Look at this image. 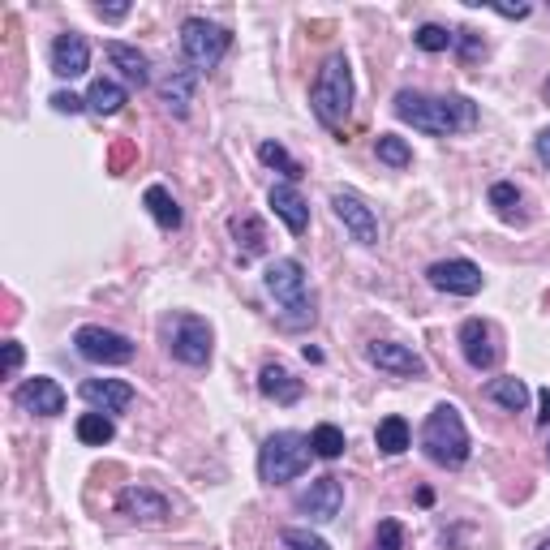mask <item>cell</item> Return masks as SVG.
Listing matches in <instances>:
<instances>
[{
    "label": "cell",
    "instance_id": "1",
    "mask_svg": "<svg viewBox=\"0 0 550 550\" xmlns=\"http://www.w3.org/2000/svg\"><path fill=\"white\" fill-rule=\"evenodd\" d=\"M396 117L409 121L413 129L434 138H447V134H469L477 129V104L469 95H422V91H396L392 99Z\"/></svg>",
    "mask_w": 550,
    "mask_h": 550
},
{
    "label": "cell",
    "instance_id": "2",
    "mask_svg": "<svg viewBox=\"0 0 550 550\" xmlns=\"http://www.w3.org/2000/svg\"><path fill=\"white\" fill-rule=\"evenodd\" d=\"M267 293L275 297V306H280V327L284 331H306L314 327V301L306 293V267L297 263V258H275L263 275Z\"/></svg>",
    "mask_w": 550,
    "mask_h": 550
},
{
    "label": "cell",
    "instance_id": "3",
    "mask_svg": "<svg viewBox=\"0 0 550 550\" xmlns=\"http://www.w3.org/2000/svg\"><path fill=\"white\" fill-rule=\"evenodd\" d=\"M310 108H314L318 125H327V129H340L344 121H349V112H353V65H349V56L344 52H331L323 61V69H318V78L310 86Z\"/></svg>",
    "mask_w": 550,
    "mask_h": 550
},
{
    "label": "cell",
    "instance_id": "4",
    "mask_svg": "<svg viewBox=\"0 0 550 550\" xmlns=\"http://www.w3.org/2000/svg\"><path fill=\"white\" fill-rule=\"evenodd\" d=\"M422 452L434 460V465H443V469H460L469 460V426H465V417H460L456 404H434L430 417H426V426H422Z\"/></svg>",
    "mask_w": 550,
    "mask_h": 550
},
{
    "label": "cell",
    "instance_id": "5",
    "mask_svg": "<svg viewBox=\"0 0 550 550\" xmlns=\"http://www.w3.org/2000/svg\"><path fill=\"white\" fill-rule=\"evenodd\" d=\"M310 460H314V447H310L306 434L280 430V434H271L263 443V452H258V477H263L267 486H284V482H293V477L306 473Z\"/></svg>",
    "mask_w": 550,
    "mask_h": 550
},
{
    "label": "cell",
    "instance_id": "6",
    "mask_svg": "<svg viewBox=\"0 0 550 550\" xmlns=\"http://www.w3.org/2000/svg\"><path fill=\"white\" fill-rule=\"evenodd\" d=\"M164 344H168V353L181 361V366H190V370H202L211 361V327L202 323L198 314H172L164 318Z\"/></svg>",
    "mask_w": 550,
    "mask_h": 550
},
{
    "label": "cell",
    "instance_id": "7",
    "mask_svg": "<svg viewBox=\"0 0 550 550\" xmlns=\"http://www.w3.org/2000/svg\"><path fill=\"white\" fill-rule=\"evenodd\" d=\"M233 48V35L224 31V26H215L207 18H185L181 22V56L185 65L198 69V74H207L224 61V52Z\"/></svg>",
    "mask_w": 550,
    "mask_h": 550
},
{
    "label": "cell",
    "instance_id": "8",
    "mask_svg": "<svg viewBox=\"0 0 550 550\" xmlns=\"http://www.w3.org/2000/svg\"><path fill=\"white\" fill-rule=\"evenodd\" d=\"M74 349L82 361H91V366H129L134 361V340L121 336V331H108V327H95L86 323L74 331Z\"/></svg>",
    "mask_w": 550,
    "mask_h": 550
},
{
    "label": "cell",
    "instance_id": "9",
    "mask_svg": "<svg viewBox=\"0 0 550 550\" xmlns=\"http://www.w3.org/2000/svg\"><path fill=\"white\" fill-rule=\"evenodd\" d=\"M426 280L439 288V293H452V297H477L482 293V267L469 263V258H447V263H430L426 267Z\"/></svg>",
    "mask_w": 550,
    "mask_h": 550
},
{
    "label": "cell",
    "instance_id": "10",
    "mask_svg": "<svg viewBox=\"0 0 550 550\" xmlns=\"http://www.w3.org/2000/svg\"><path fill=\"white\" fill-rule=\"evenodd\" d=\"M340 508H344V486H340V477H331V473L314 477V482L297 495V512L310 516L314 525H327V520H336Z\"/></svg>",
    "mask_w": 550,
    "mask_h": 550
},
{
    "label": "cell",
    "instance_id": "11",
    "mask_svg": "<svg viewBox=\"0 0 550 550\" xmlns=\"http://www.w3.org/2000/svg\"><path fill=\"white\" fill-rule=\"evenodd\" d=\"M331 211H336V220L353 233L357 245H379V215L361 202V194L336 190V194H331Z\"/></svg>",
    "mask_w": 550,
    "mask_h": 550
},
{
    "label": "cell",
    "instance_id": "12",
    "mask_svg": "<svg viewBox=\"0 0 550 550\" xmlns=\"http://www.w3.org/2000/svg\"><path fill=\"white\" fill-rule=\"evenodd\" d=\"M366 361L387 374H396V379H426V361L417 357L409 344H396V340H370Z\"/></svg>",
    "mask_w": 550,
    "mask_h": 550
},
{
    "label": "cell",
    "instance_id": "13",
    "mask_svg": "<svg viewBox=\"0 0 550 550\" xmlns=\"http://www.w3.org/2000/svg\"><path fill=\"white\" fill-rule=\"evenodd\" d=\"M117 508H121V516L138 520V525H168V516H172L168 499L151 486H125L117 495Z\"/></svg>",
    "mask_w": 550,
    "mask_h": 550
},
{
    "label": "cell",
    "instance_id": "14",
    "mask_svg": "<svg viewBox=\"0 0 550 550\" xmlns=\"http://www.w3.org/2000/svg\"><path fill=\"white\" fill-rule=\"evenodd\" d=\"M13 404L26 409V413H35V417H56V413H65V392H61V383L56 379L35 374V379H26L18 392H13Z\"/></svg>",
    "mask_w": 550,
    "mask_h": 550
},
{
    "label": "cell",
    "instance_id": "15",
    "mask_svg": "<svg viewBox=\"0 0 550 550\" xmlns=\"http://www.w3.org/2000/svg\"><path fill=\"white\" fill-rule=\"evenodd\" d=\"M460 353L473 370H495L499 349H495V331H490L482 318H465L460 323Z\"/></svg>",
    "mask_w": 550,
    "mask_h": 550
},
{
    "label": "cell",
    "instance_id": "16",
    "mask_svg": "<svg viewBox=\"0 0 550 550\" xmlns=\"http://www.w3.org/2000/svg\"><path fill=\"white\" fill-rule=\"evenodd\" d=\"M91 69V43H86L78 31L56 35L52 43V74L56 78H82Z\"/></svg>",
    "mask_w": 550,
    "mask_h": 550
},
{
    "label": "cell",
    "instance_id": "17",
    "mask_svg": "<svg viewBox=\"0 0 550 550\" xmlns=\"http://www.w3.org/2000/svg\"><path fill=\"white\" fill-rule=\"evenodd\" d=\"M78 396L91 404L95 413H125L129 404H134V387L121 379H86L78 387Z\"/></svg>",
    "mask_w": 550,
    "mask_h": 550
},
{
    "label": "cell",
    "instance_id": "18",
    "mask_svg": "<svg viewBox=\"0 0 550 550\" xmlns=\"http://www.w3.org/2000/svg\"><path fill=\"white\" fill-rule=\"evenodd\" d=\"M271 207H275V215L284 220V228L293 237H301L310 228V207H306V198H301V190L293 181H284V185H271Z\"/></svg>",
    "mask_w": 550,
    "mask_h": 550
},
{
    "label": "cell",
    "instance_id": "19",
    "mask_svg": "<svg viewBox=\"0 0 550 550\" xmlns=\"http://www.w3.org/2000/svg\"><path fill=\"white\" fill-rule=\"evenodd\" d=\"M194 86H198V69H190V65H177L164 78V86H159V99H164V108L172 112V117H185V112H190Z\"/></svg>",
    "mask_w": 550,
    "mask_h": 550
},
{
    "label": "cell",
    "instance_id": "20",
    "mask_svg": "<svg viewBox=\"0 0 550 550\" xmlns=\"http://www.w3.org/2000/svg\"><path fill=\"white\" fill-rule=\"evenodd\" d=\"M258 392H263L267 400H275V404H297L301 400V379H293L284 366H275V361H267L263 370H258Z\"/></svg>",
    "mask_w": 550,
    "mask_h": 550
},
{
    "label": "cell",
    "instance_id": "21",
    "mask_svg": "<svg viewBox=\"0 0 550 550\" xmlns=\"http://www.w3.org/2000/svg\"><path fill=\"white\" fill-rule=\"evenodd\" d=\"M104 52H108V61L121 69V78H125L129 86H147V82H151V61H147V52L129 48V43H121V39H112Z\"/></svg>",
    "mask_w": 550,
    "mask_h": 550
},
{
    "label": "cell",
    "instance_id": "22",
    "mask_svg": "<svg viewBox=\"0 0 550 550\" xmlns=\"http://www.w3.org/2000/svg\"><path fill=\"white\" fill-rule=\"evenodd\" d=\"M233 241H237V258L241 263H254L258 254L267 250V228H263V220L258 215H233Z\"/></svg>",
    "mask_w": 550,
    "mask_h": 550
},
{
    "label": "cell",
    "instance_id": "23",
    "mask_svg": "<svg viewBox=\"0 0 550 550\" xmlns=\"http://www.w3.org/2000/svg\"><path fill=\"white\" fill-rule=\"evenodd\" d=\"M125 86L112 82V78H95L91 91H86V108L95 112V117H117V112L125 108Z\"/></svg>",
    "mask_w": 550,
    "mask_h": 550
},
{
    "label": "cell",
    "instance_id": "24",
    "mask_svg": "<svg viewBox=\"0 0 550 550\" xmlns=\"http://www.w3.org/2000/svg\"><path fill=\"white\" fill-rule=\"evenodd\" d=\"M142 202H147V211L155 215V224L164 228V233H177V228H181V220H185V215H181L177 198H172V194L164 190V185H151V190L142 194Z\"/></svg>",
    "mask_w": 550,
    "mask_h": 550
},
{
    "label": "cell",
    "instance_id": "25",
    "mask_svg": "<svg viewBox=\"0 0 550 550\" xmlns=\"http://www.w3.org/2000/svg\"><path fill=\"white\" fill-rule=\"evenodd\" d=\"M374 443H379V452L383 456H400V452H409L413 447V430H409V422L404 417H383L379 422V430H374Z\"/></svg>",
    "mask_w": 550,
    "mask_h": 550
},
{
    "label": "cell",
    "instance_id": "26",
    "mask_svg": "<svg viewBox=\"0 0 550 550\" xmlns=\"http://www.w3.org/2000/svg\"><path fill=\"white\" fill-rule=\"evenodd\" d=\"M486 396L495 400L499 409H508V413H525L529 387L520 383V379H490V383H486Z\"/></svg>",
    "mask_w": 550,
    "mask_h": 550
},
{
    "label": "cell",
    "instance_id": "27",
    "mask_svg": "<svg viewBox=\"0 0 550 550\" xmlns=\"http://www.w3.org/2000/svg\"><path fill=\"white\" fill-rule=\"evenodd\" d=\"M78 439L86 447H104V443L117 439V426H112L108 413H82L78 417Z\"/></svg>",
    "mask_w": 550,
    "mask_h": 550
},
{
    "label": "cell",
    "instance_id": "28",
    "mask_svg": "<svg viewBox=\"0 0 550 550\" xmlns=\"http://www.w3.org/2000/svg\"><path fill=\"white\" fill-rule=\"evenodd\" d=\"M490 207H495V215L503 224H516L520 220V190L512 181H495L490 185Z\"/></svg>",
    "mask_w": 550,
    "mask_h": 550
},
{
    "label": "cell",
    "instance_id": "29",
    "mask_svg": "<svg viewBox=\"0 0 550 550\" xmlns=\"http://www.w3.org/2000/svg\"><path fill=\"white\" fill-rule=\"evenodd\" d=\"M310 447H314V456H318V460H340V456H344V430H340V426H331V422L314 426Z\"/></svg>",
    "mask_w": 550,
    "mask_h": 550
},
{
    "label": "cell",
    "instance_id": "30",
    "mask_svg": "<svg viewBox=\"0 0 550 550\" xmlns=\"http://www.w3.org/2000/svg\"><path fill=\"white\" fill-rule=\"evenodd\" d=\"M258 159H263L267 168H280L288 181H301V177H306V168H301L297 159L280 147V142H263V147H258Z\"/></svg>",
    "mask_w": 550,
    "mask_h": 550
},
{
    "label": "cell",
    "instance_id": "31",
    "mask_svg": "<svg viewBox=\"0 0 550 550\" xmlns=\"http://www.w3.org/2000/svg\"><path fill=\"white\" fill-rule=\"evenodd\" d=\"M374 155H379L387 168H409V164H413L409 142L396 138V134H379V142H374Z\"/></svg>",
    "mask_w": 550,
    "mask_h": 550
},
{
    "label": "cell",
    "instance_id": "32",
    "mask_svg": "<svg viewBox=\"0 0 550 550\" xmlns=\"http://www.w3.org/2000/svg\"><path fill=\"white\" fill-rule=\"evenodd\" d=\"M413 43H417V48H422V52H447V48H456V35L447 31V26H434V22H426V26H417Z\"/></svg>",
    "mask_w": 550,
    "mask_h": 550
},
{
    "label": "cell",
    "instance_id": "33",
    "mask_svg": "<svg viewBox=\"0 0 550 550\" xmlns=\"http://www.w3.org/2000/svg\"><path fill=\"white\" fill-rule=\"evenodd\" d=\"M374 550H409L400 520H379V533H374Z\"/></svg>",
    "mask_w": 550,
    "mask_h": 550
},
{
    "label": "cell",
    "instance_id": "34",
    "mask_svg": "<svg viewBox=\"0 0 550 550\" xmlns=\"http://www.w3.org/2000/svg\"><path fill=\"white\" fill-rule=\"evenodd\" d=\"M280 542H284V550H331V546L318 538V533H310V529H284Z\"/></svg>",
    "mask_w": 550,
    "mask_h": 550
},
{
    "label": "cell",
    "instance_id": "35",
    "mask_svg": "<svg viewBox=\"0 0 550 550\" xmlns=\"http://www.w3.org/2000/svg\"><path fill=\"white\" fill-rule=\"evenodd\" d=\"M48 104H52L56 112H69V117H74V112H82V108H86V99H82V95H74V91H56V95L48 99Z\"/></svg>",
    "mask_w": 550,
    "mask_h": 550
},
{
    "label": "cell",
    "instance_id": "36",
    "mask_svg": "<svg viewBox=\"0 0 550 550\" xmlns=\"http://www.w3.org/2000/svg\"><path fill=\"white\" fill-rule=\"evenodd\" d=\"M456 43H460V56H465V61H473V56H482V52H486V43L477 39L473 31H456Z\"/></svg>",
    "mask_w": 550,
    "mask_h": 550
},
{
    "label": "cell",
    "instance_id": "37",
    "mask_svg": "<svg viewBox=\"0 0 550 550\" xmlns=\"http://www.w3.org/2000/svg\"><path fill=\"white\" fill-rule=\"evenodd\" d=\"M18 366H22V344L9 340L5 344V374H18Z\"/></svg>",
    "mask_w": 550,
    "mask_h": 550
},
{
    "label": "cell",
    "instance_id": "38",
    "mask_svg": "<svg viewBox=\"0 0 550 550\" xmlns=\"http://www.w3.org/2000/svg\"><path fill=\"white\" fill-rule=\"evenodd\" d=\"M95 13H99V18H104V22H121L125 13H129V5H99Z\"/></svg>",
    "mask_w": 550,
    "mask_h": 550
},
{
    "label": "cell",
    "instance_id": "39",
    "mask_svg": "<svg viewBox=\"0 0 550 550\" xmlns=\"http://www.w3.org/2000/svg\"><path fill=\"white\" fill-rule=\"evenodd\" d=\"M499 18H529V5H490Z\"/></svg>",
    "mask_w": 550,
    "mask_h": 550
},
{
    "label": "cell",
    "instance_id": "40",
    "mask_svg": "<svg viewBox=\"0 0 550 550\" xmlns=\"http://www.w3.org/2000/svg\"><path fill=\"white\" fill-rule=\"evenodd\" d=\"M533 151H538V159L550 168V129H542V134H538V147H533Z\"/></svg>",
    "mask_w": 550,
    "mask_h": 550
},
{
    "label": "cell",
    "instance_id": "41",
    "mask_svg": "<svg viewBox=\"0 0 550 550\" xmlns=\"http://www.w3.org/2000/svg\"><path fill=\"white\" fill-rule=\"evenodd\" d=\"M538 422H542V426H550V387L542 392V413H538Z\"/></svg>",
    "mask_w": 550,
    "mask_h": 550
},
{
    "label": "cell",
    "instance_id": "42",
    "mask_svg": "<svg viewBox=\"0 0 550 550\" xmlns=\"http://www.w3.org/2000/svg\"><path fill=\"white\" fill-rule=\"evenodd\" d=\"M546 104H550V78H546Z\"/></svg>",
    "mask_w": 550,
    "mask_h": 550
},
{
    "label": "cell",
    "instance_id": "43",
    "mask_svg": "<svg viewBox=\"0 0 550 550\" xmlns=\"http://www.w3.org/2000/svg\"><path fill=\"white\" fill-rule=\"evenodd\" d=\"M538 550H550V542H542V546H538Z\"/></svg>",
    "mask_w": 550,
    "mask_h": 550
},
{
    "label": "cell",
    "instance_id": "44",
    "mask_svg": "<svg viewBox=\"0 0 550 550\" xmlns=\"http://www.w3.org/2000/svg\"><path fill=\"white\" fill-rule=\"evenodd\" d=\"M546 460H550V447H546Z\"/></svg>",
    "mask_w": 550,
    "mask_h": 550
}]
</instances>
